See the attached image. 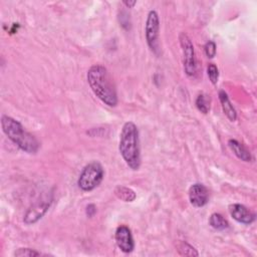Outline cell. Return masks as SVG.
Listing matches in <instances>:
<instances>
[{"label": "cell", "mask_w": 257, "mask_h": 257, "mask_svg": "<svg viewBox=\"0 0 257 257\" xmlns=\"http://www.w3.org/2000/svg\"><path fill=\"white\" fill-rule=\"evenodd\" d=\"M179 39L183 51L184 71L188 76H194L197 72V61L193 42L185 32L180 33Z\"/></svg>", "instance_id": "7"}, {"label": "cell", "mask_w": 257, "mask_h": 257, "mask_svg": "<svg viewBox=\"0 0 257 257\" xmlns=\"http://www.w3.org/2000/svg\"><path fill=\"white\" fill-rule=\"evenodd\" d=\"M1 126L6 137L21 151L27 154H36L38 152L39 142L17 119L3 114L1 116Z\"/></svg>", "instance_id": "3"}, {"label": "cell", "mask_w": 257, "mask_h": 257, "mask_svg": "<svg viewBox=\"0 0 257 257\" xmlns=\"http://www.w3.org/2000/svg\"><path fill=\"white\" fill-rule=\"evenodd\" d=\"M85 213L88 217H93L94 214L96 213V207L94 204H88L86 206V209H85Z\"/></svg>", "instance_id": "20"}, {"label": "cell", "mask_w": 257, "mask_h": 257, "mask_svg": "<svg viewBox=\"0 0 257 257\" xmlns=\"http://www.w3.org/2000/svg\"><path fill=\"white\" fill-rule=\"evenodd\" d=\"M118 151L127 167L137 171L141 167V149L138 126L133 121L123 123L120 134Z\"/></svg>", "instance_id": "2"}, {"label": "cell", "mask_w": 257, "mask_h": 257, "mask_svg": "<svg viewBox=\"0 0 257 257\" xmlns=\"http://www.w3.org/2000/svg\"><path fill=\"white\" fill-rule=\"evenodd\" d=\"M104 177V171L101 164L97 161L88 163L80 172L77 180L79 189L83 192H90L100 185Z\"/></svg>", "instance_id": "4"}, {"label": "cell", "mask_w": 257, "mask_h": 257, "mask_svg": "<svg viewBox=\"0 0 257 257\" xmlns=\"http://www.w3.org/2000/svg\"><path fill=\"white\" fill-rule=\"evenodd\" d=\"M189 201L195 208L204 207L209 201V191L204 184L195 183L189 189Z\"/></svg>", "instance_id": "9"}, {"label": "cell", "mask_w": 257, "mask_h": 257, "mask_svg": "<svg viewBox=\"0 0 257 257\" xmlns=\"http://www.w3.org/2000/svg\"><path fill=\"white\" fill-rule=\"evenodd\" d=\"M122 4L126 8H133L137 4V1H122Z\"/></svg>", "instance_id": "21"}, {"label": "cell", "mask_w": 257, "mask_h": 257, "mask_svg": "<svg viewBox=\"0 0 257 257\" xmlns=\"http://www.w3.org/2000/svg\"><path fill=\"white\" fill-rule=\"evenodd\" d=\"M53 202V194H44L39 200L34 202L25 212L23 216V222L27 225L35 224L38 222L48 211Z\"/></svg>", "instance_id": "6"}, {"label": "cell", "mask_w": 257, "mask_h": 257, "mask_svg": "<svg viewBox=\"0 0 257 257\" xmlns=\"http://www.w3.org/2000/svg\"><path fill=\"white\" fill-rule=\"evenodd\" d=\"M14 256L16 257H34V256H40L42 255L41 252L35 250V249H31V248H18L17 250H15Z\"/></svg>", "instance_id": "17"}, {"label": "cell", "mask_w": 257, "mask_h": 257, "mask_svg": "<svg viewBox=\"0 0 257 257\" xmlns=\"http://www.w3.org/2000/svg\"><path fill=\"white\" fill-rule=\"evenodd\" d=\"M86 79L94 95L108 106H116L117 94L113 81L107 69L100 64H94L89 67L86 73Z\"/></svg>", "instance_id": "1"}, {"label": "cell", "mask_w": 257, "mask_h": 257, "mask_svg": "<svg viewBox=\"0 0 257 257\" xmlns=\"http://www.w3.org/2000/svg\"><path fill=\"white\" fill-rule=\"evenodd\" d=\"M219 96V100L223 109V112L225 113V115L231 120V121H235L237 118V112L235 107L233 106V104L231 103L228 94L225 92V90H219L218 93Z\"/></svg>", "instance_id": "12"}, {"label": "cell", "mask_w": 257, "mask_h": 257, "mask_svg": "<svg viewBox=\"0 0 257 257\" xmlns=\"http://www.w3.org/2000/svg\"><path fill=\"white\" fill-rule=\"evenodd\" d=\"M210 97L205 93H200L196 98V106L202 113H208L210 110Z\"/></svg>", "instance_id": "15"}, {"label": "cell", "mask_w": 257, "mask_h": 257, "mask_svg": "<svg viewBox=\"0 0 257 257\" xmlns=\"http://www.w3.org/2000/svg\"><path fill=\"white\" fill-rule=\"evenodd\" d=\"M207 73L212 84H217L219 79V69L214 63H209L207 66Z\"/></svg>", "instance_id": "18"}, {"label": "cell", "mask_w": 257, "mask_h": 257, "mask_svg": "<svg viewBox=\"0 0 257 257\" xmlns=\"http://www.w3.org/2000/svg\"><path fill=\"white\" fill-rule=\"evenodd\" d=\"M228 146L230 150L234 153V155L241 161L243 162H251L252 161V155L251 153L247 150V148L238 142L237 140L230 139L228 141Z\"/></svg>", "instance_id": "11"}, {"label": "cell", "mask_w": 257, "mask_h": 257, "mask_svg": "<svg viewBox=\"0 0 257 257\" xmlns=\"http://www.w3.org/2000/svg\"><path fill=\"white\" fill-rule=\"evenodd\" d=\"M228 209H229L230 216L238 223H241L244 225H250L255 221V214L242 204H239V203L231 204Z\"/></svg>", "instance_id": "10"}, {"label": "cell", "mask_w": 257, "mask_h": 257, "mask_svg": "<svg viewBox=\"0 0 257 257\" xmlns=\"http://www.w3.org/2000/svg\"><path fill=\"white\" fill-rule=\"evenodd\" d=\"M204 51L205 54L208 58H214L217 52V46L216 43L213 40H209L206 42L205 46H204Z\"/></svg>", "instance_id": "19"}, {"label": "cell", "mask_w": 257, "mask_h": 257, "mask_svg": "<svg viewBox=\"0 0 257 257\" xmlns=\"http://www.w3.org/2000/svg\"><path fill=\"white\" fill-rule=\"evenodd\" d=\"M159 31H160V18L156 10H151L148 13L146 26H145V35L146 41L153 53L157 56L160 55V44H159Z\"/></svg>", "instance_id": "5"}, {"label": "cell", "mask_w": 257, "mask_h": 257, "mask_svg": "<svg viewBox=\"0 0 257 257\" xmlns=\"http://www.w3.org/2000/svg\"><path fill=\"white\" fill-rule=\"evenodd\" d=\"M178 251L181 255H185V256H198V252L197 250L190 244H188L187 242H181L178 245Z\"/></svg>", "instance_id": "16"}, {"label": "cell", "mask_w": 257, "mask_h": 257, "mask_svg": "<svg viewBox=\"0 0 257 257\" xmlns=\"http://www.w3.org/2000/svg\"><path fill=\"white\" fill-rule=\"evenodd\" d=\"M114 194L119 200L123 202H133L137 198V195L134 190H132L128 187L120 186V185L114 188Z\"/></svg>", "instance_id": "13"}, {"label": "cell", "mask_w": 257, "mask_h": 257, "mask_svg": "<svg viewBox=\"0 0 257 257\" xmlns=\"http://www.w3.org/2000/svg\"><path fill=\"white\" fill-rule=\"evenodd\" d=\"M209 225L216 230H225V229L229 228L228 221L224 218L223 215H221L219 213L211 214V216L209 218Z\"/></svg>", "instance_id": "14"}, {"label": "cell", "mask_w": 257, "mask_h": 257, "mask_svg": "<svg viewBox=\"0 0 257 257\" xmlns=\"http://www.w3.org/2000/svg\"><path fill=\"white\" fill-rule=\"evenodd\" d=\"M115 243L117 247L123 253H131L135 249V241L131 229L125 225H120L116 228L115 234Z\"/></svg>", "instance_id": "8"}]
</instances>
